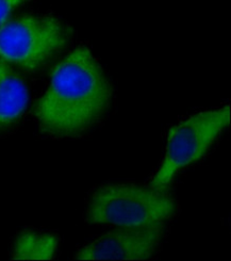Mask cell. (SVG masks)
I'll list each match as a JSON object with an SVG mask.
<instances>
[{
    "mask_svg": "<svg viewBox=\"0 0 231 261\" xmlns=\"http://www.w3.org/2000/svg\"><path fill=\"white\" fill-rule=\"evenodd\" d=\"M69 37L68 28L56 17L23 15L0 27V59L38 69L64 48Z\"/></svg>",
    "mask_w": 231,
    "mask_h": 261,
    "instance_id": "obj_3",
    "label": "cell"
},
{
    "mask_svg": "<svg viewBox=\"0 0 231 261\" xmlns=\"http://www.w3.org/2000/svg\"><path fill=\"white\" fill-rule=\"evenodd\" d=\"M25 0H0V25L8 19L10 14Z\"/></svg>",
    "mask_w": 231,
    "mask_h": 261,
    "instance_id": "obj_8",
    "label": "cell"
},
{
    "mask_svg": "<svg viewBox=\"0 0 231 261\" xmlns=\"http://www.w3.org/2000/svg\"><path fill=\"white\" fill-rule=\"evenodd\" d=\"M175 198L164 189L138 185H107L93 193L88 221L119 227L165 224L176 216Z\"/></svg>",
    "mask_w": 231,
    "mask_h": 261,
    "instance_id": "obj_2",
    "label": "cell"
},
{
    "mask_svg": "<svg viewBox=\"0 0 231 261\" xmlns=\"http://www.w3.org/2000/svg\"><path fill=\"white\" fill-rule=\"evenodd\" d=\"M28 100V90L21 77L9 64L0 61V130L18 121Z\"/></svg>",
    "mask_w": 231,
    "mask_h": 261,
    "instance_id": "obj_6",
    "label": "cell"
},
{
    "mask_svg": "<svg viewBox=\"0 0 231 261\" xmlns=\"http://www.w3.org/2000/svg\"><path fill=\"white\" fill-rule=\"evenodd\" d=\"M165 224L120 227L108 232L77 254L79 260H146L160 246Z\"/></svg>",
    "mask_w": 231,
    "mask_h": 261,
    "instance_id": "obj_5",
    "label": "cell"
},
{
    "mask_svg": "<svg viewBox=\"0 0 231 261\" xmlns=\"http://www.w3.org/2000/svg\"><path fill=\"white\" fill-rule=\"evenodd\" d=\"M111 99L112 88L100 64L87 47H79L54 68L34 114L45 133L76 136L100 121Z\"/></svg>",
    "mask_w": 231,
    "mask_h": 261,
    "instance_id": "obj_1",
    "label": "cell"
},
{
    "mask_svg": "<svg viewBox=\"0 0 231 261\" xmlns=\"http://www.w3.org/2000/svg\"><path fill=\"white\" fill-rule=\"evenodd\" d=\"M230 123V107L193 115L168 133L165 155L150 187L165 189L188 165L198 161Z\"/></svg>",
    "mask_w": 231,
    "mask_h": 261,
    "instance_id": "obj_4",
    "label": "cell"
},
{
    "mask_svg": "<svg viewBox=\"0 0 231 261\" xmlns=\"http://www.w3.org/2000/svg\"><path fill=\"white\" fill-rule=\"evenodd\" d=\"M59 240L55 234L34 231L21 232L15 241L14 260H50L55 257Z\"/></svg>",
    "mask_w": 231,
    "mask_h": 261,
    "instance_id": "obj_7",
    "label": "cell"
}]
</instances>
